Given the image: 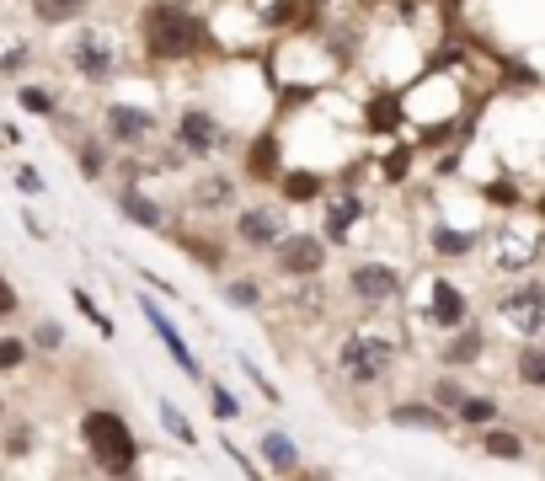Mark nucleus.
I'll use <instances>...</instances> for the list:
<instances>
[{
	"instance_id": "43",
	"label": "nucleus",
	"mask_w": 545,
	"mask_h": 481,
	"mask_svg": "<svg viewBox=\"0 0 545 481\" xmlns=\"http://www.w3.org/2000/svg\"><path fill=\"white\" fill-rule=\"evenodd\" d=\"M535 209H540V220H545V193H540V198H535Z\"/></svg>"
},
{
	"instance_id": "5",
	"label": "nucleus",
	"mask_w": 545,
	"mask_h": 481,
	"mask_svg": "<svg viewBox=\"0 0 545 481\" xmlns=\"http://www.w3.org/2000/svg\"><path fill=\"white\" fill-rule=\"evenodd\" d=\"M230 145V134H225V123L214 107L204 102H193V107H182V118H177V150L182 155H198V161H209V155H220Z\"/></svg>"
},
{
	"instance_id": "30",
	"label": "nucleus",
	"mask_w": 545,
	"mask_h": 481,
	"mask_svg": "<svg viewBox=\"0 0 545 481\" xmlns=\"http://www.w3.org/2000/svg\"><path fill=\"white\" fill-rule=\"evenodd\" d=\"M155 412H161V428L171 433V439H177V444H198V433H193V423H188V417H182L177 412V401H161V407H155Z\"/></svg>"
},
{
	"instance_id": "2",
	"label": "nucleus",
	"mask_w": 545,
	"mask_h": 481,
	"mask_svg": "<svg viewBox=\"0 0 545 481\" xmlns=\"http://www.w3.org/2000/svg\"><path fill=\"white\" fill-rule=\"evenodd\" d=\"M396 359H401V343L385 327H353L337 343V375L348 385H380L396 369Z\"/></svg>"
},
{
	"instance_id": "7",
	"label": "nucleus",
	"mask_w": 545,
	"mask_h": 481,
	"mask_svg": "<svg viewBox=\"0 0 545 481\" xmlns=\"http://www.w3.org/2000/svg\"><path fill=\"white\" fill-rule=\"evenodd\" d=\"M348 294H353L358 305H369V310L391 305L396 294H401V268H396V262H385V257H364V262H353V273H348Z\"/></svg>"
},
{
	"instance_id": "16",
	"label": "nucleus",
	"mask_w": 545,
	"mask_h": 481,
	"mask_svg": "<svg viewBox=\"0 0 545 481\" xmlns=\"http://www.w3.org/2000/svg\"><path fill=\"white\" fill-rule=\"evenodd\" d=\"M284 177V155H278V134H257L252 150H246V182H273Z\"/></svg>"
},
{
	"instance_id": "40",
	"label": "nucleus",
	"mask_w": 545,
	"mask_h": 481,
	"mask_svg": "<svg viewBox=\"0 0 545 481\" xmlns=\"http://www.w3.org/2000/svg\"><path fill=\"white\" fill-rule=\"evenodd\" d=\"M17 305H22V300H17V289H11V284H6V273H0V316H17Z\"/></svg>"
},
{
	"instance_id": "29",
	"label": "nucleus",
	"mask_w": 545,
	"mask_h": 481,
	"mask_svg": "<svg viewBox=\"0 0 545 481\" xmlns=\"http://www.w3.org/2000/svg\"><path fill=\"white\" fill-rule=\"evenodd\" d=\"M465 396H471V391H465L460 369H449V375H439V380H433V391H428V401H439L444 412H460V401H465Z\"/></svg>"
},
{
	"instance_id": "13",
	"label": "nucleus",
	"mask_w": 545,
	"mask_h": 481,
	"mask_svg": "<svg viewBox=\"0 0 545 481\" xmlns=\"http://www.w3.org/2000/svg\"><path fill=\"white\" fill-rule=\"evenodd\" d=\"M364 214H369V209H364V198H358V193H348V188L332 193V198H326V209H321V236L332 241V246H342Z\"/></svg>"
},
{
	"instance_id": "19",
	"label": "nucleus",
	"mask_w": 545,
	"mask_h": 481,
	"mask_svg": "<svg viewBox=\"0 0 545 481\" xmlns=\"http://www.w3.org/2000/svg\"><path fill=\"white\" fill-rule=\"evenodd\" d=\"M118 214H123L129 225H139V230H161V225H166V209L155 204L150 193H139V188H123V193H118Z\"/></svg>"
},
{
	"instance_id": "12",
	"label": "nucleus",
	"mask_w": 545,
	"mask_h": 481,
	"mask_svg": "<svg viewBox=\"0 0 545 481\" xmlns=\"http://www.w3.org/2000/svg\"><path fill=\"white\" fill-rule=\"evenodd\" d=\"M423 316L439 332H455V327L471 321V300H465V289L449 284V278H428V310H423Z\"/></svg>"
},
{
	"instance_id": "10",
	"label": "nucleus",
	"mask_w": 545,
	"mask_h": 481,
	"mask_svg": "<svg viewBox=\"0 0 545 481\" xmlns=\"http://www.w3.org/2000/svg\"><path fill=\"white\" fill-rule=\"evenodd\" d=\"M102 129H107L113 145H145V139L161 129V118H155L150 107H139V102H107Z\"/></svg>"
},
{
	"instance_id": "36",
	"label": "nucleus",
	"mask_w": 545,
	"mask_h": 481,
	"mask_svg": "<svg viewBox=\"0 0 545 481\" xmlns=\"http://www.w3.org/2000/svg\"><path fill=\"white\" fill-rule=\"evenodd\" d=\"M33 343H38L43 353L65 348V327H54V321H38V327H33Z\"/></svg>"
},
{
	"instance_id": "6",
	"label": "nucleus",
	"mask_w": 545,
	"mask_h": 481,
	"mask_svg": "<svg viewBox=\"0 0 545 481\" xmlns=\"http://www.w3.org/2000/svg\"><path fill=\"white\" fill-rule=\"evenodd\" d=\"M273 262L284 278H321L326 273V236L321 230H289L273 246Z\"/></svg>"
},
{
	"instance_id": "38",
	"label": "nucleus",
	"mask_w": 545,
	"mask_h": 481,
	"mask_svg": "<svg viewBox=\"0 0 545 481\" xmlns=\"http://www.w3.org/2000/svg\"><path fill=\"white\" fill-rule=\"evenodd\" d=\"M70 294H75V305H81V310H86L91 321H97V332H102V337H113V321H107V316H102L97 305H91V294H86V289H70Z\"/></svg>"
},
{
	"instance_id": "15",
	"label": "nucleus",
	"mask_w": 545,
	"mask_h": 481,
	"mask_svg": "<svg viewBox=\"0 0 545 481\" xmlns=\"http://www.w3.org/2000/svg\"><path fill=\"white\" fill-rule=\"evenodd\" d=\"M391 423L396 428H423V433H449L455 428V412H444L439 401H396Z\"/></svg>"
},
{
	"instance_id": "35",
	"label": "nucleus",
	"mask_w": 545,
	"mask_h": 481,
	"mask_svg": "<svg viewBox=\"0 0 545 481\" xmlns=\"http://www.w3.org/2000/svg\"><path fill=\"white\" fill-rule=\"evenodd\" d=\"M17 102H22L33 118H54V97H49L43 86H22V91H17Z\"/></svg>"
},
{
	"instance_id": "27",
	"label": "nucleus",
	"mask_w": 545,
	"mask_h": 481,
	"mask_svg": "<svg viewBox=\"0 0 545 481\" xmlns=\"http://www.w3.org/2000/svg\"><path fill=\"white\" fill-rule=\"evenodd\" d=\"M171 241H177V246H182V252H188L193 262H204L209 273H220V268H225V252H220V246H214L209 236L198 241V236H188V230H182V236H171Z\"/></svg>"
},
{
	"instance_id": "11",
	"label": "nucleus",
	"mask_w": 545,
	"mask_h": 481,
	"mask_svg": "<svg viewBox=\"0 0 545 481\" xmlns=\"http://www.w3.org/2000/svg\"><path fill=\"white\" fill-rule=\"evenodd\" d=\"M70 65L86 75V81H113L118 75V43L97 33V27H86L81 38H75V49H70Z\"/></svg>"
},
{
	"instance_id": "44",
	"label": "nucleus",
	"mask_w": 545,
	"mask_h": 481,
	"mask_svg": "<svg viewBox=\"0 0 545 481\" xmlns=\"http://www.w3.org/2000/svg\"><path fill=\"white\" fill-rule=\"evenodd\" d=\"M0 417H6V401H0Z\"/></svg>"
},
{
	"instance_id": "25",
	"label": "nucleus",
	"mask_w": 545,
	"mask_h": 481,
	"mask_svg": "<svg viewBox=\"0 0 545 481\" xmlns=\"http://www.w3.org/2000/svg\"><path fill=\"white\" fill-rule=\"evenodd\" d=\"M86 6H91V0H33V22H43V27H70V22L86 17Z\"/></svg>"
},
{
	"instance_id": "20",
	"label": "nucleus",
	"mask_w": 545,
	"mask_h": 481,
	"mask_svg": "<svg viewBox=\"0 0 545 481\" xmlns=\"http://www.w3.org/2000/svg\"><path fill=\"white\" fill-rule=\"evenodd\" d=\"M230 204H236V177L209 172V177H198V182H193V209L214 214V209H230Z\"/></svg>"
},
{
	"instance_id": "28",
	"label": "nucleus",
	"mask_w": 545,
	"mask_h": 481,
	"mask_svg": "<svg viewBox=\"0 0 545 481\" xmlns=\"http://www.w3.org/2000/svg\"><path fill=\"white\" fill-rule=\"evenodd\" d=\"M364 123H369V129H380V134H391V129L407 123V113H401L396 97H375V102H369V113H364Z\"/></svg>"
},
{
	"instance_id": "24",
	"label": "nucleus",
	"mask_w": 545,
	"mask_h": 481,
	"mask_svg": "<svg viewBox=\"0 0 545 481\" xmlns=\"http://www.w3.org/2000/svg\"><path fill=\"white\" fill-rule=\"evenodd\" d=\"M278 193H284V204H310V198L326 193V177H321V172H289V166H284V177H278Z\"/></svg>"
},
{
	"instance_id": "41",
	"label": "nucleus",
	"mask_w": 545,
	"mask_h": 481,
	"mask_svg": "<svg viewBox=\"0 0 545 481\" xmlns=\"http://www.w3.org/2000/svg\"><path fill=\"white\" fill-rule=\"evenodd\" d=\"M220 449H225V455H230V460H236V465H241V471H246V476H252V471H257V465H252V455H246V449H236V444H230V439H220Z\"/></svg>"
},
{
	"instance_id": "37",
	"label": "nucleus",
	"mask_w": 545,
	"mask_h": 481,
	"mask_svg": "<svg viewBox=\"0 0 545 481\" xmlns=\"http://www.w3.org/2000/svg\"><path fill=\"white\" fill-rule=\"evenodd\" d=\"M481 198H487V204L513 209V204H519V188H513V182H487V188H481Z\"/></svg>"
},
{
	"instance_id": "31",
	"label": "nucleus",
	"mask_w": 545,
	"mask_h": 481,
	"mask_svg": "<svg viewBox=\"0 0 545 481\" xmlns=\"http://www.w3.org/2000/svg\"><path fill=\"white\" fill-rule=\"evenodd\" d=\"M204 391H209V401H214V417H220V423H236V417L246 412V407H241V401L225 391L220 380H209V375H204Z\"/></svg>"
},
{
	"instance_id": "18",
	"label": "nucleus",
	"mask_w": 545,
	"mask_h": 481,
	"mask_svg": "<svg viewBox=\"0 0 545 481\" xmlns=\"http://www.w3.org/2000/svg\"><path fill=\"white\" fill-rule=\"evenodd\" d=\"M481 353H487V332H481L476 321H465V327H455V337H449L444 364H449V369H471Z\"/></svg>"
},
{
	"instance_id": "42",
	"label": "nucleus",
	"mask_w": 545,
	"mask_h": 481,
	"mask_svg": "<svg viewBox=\"0 0 545 481\" xmlns=\"http://www.w3.org/2000/svg\"><path fill=\"white\" fill-rule=\"evenodd\" d=\"M17 188H22V193H43V177L33 172V166H22V172H17Z\"/></svg>"
},
{
	"instance_id": "17",
	"label": "nucleus",
	"mask_w": 545,
	"mask_h": 481,
	"mask_svg": "<svg viewBox=\"0 0 545 481\" xmlns=\"http://www.w3.org/2000/svg\"><path fill=\"white\" fill-rule=\"evenodd\" d=\"M262 471H273V476H294V471H300V444H294L289 439V433H262Z\"/></svg>"
},
{
	"instance_id": "22",
	"label": "nucleus",
	"mask_w": 545,
	"mask_h": 481,
	"mask_svg": "<svg viewBox=\"0 0 545 481\" xmlns=\"http://www.w3.org/2000/svg\"><path fill=\"white\" fill-rule=\"evenodd\" d=\"M428 246H433L439 257H471L476 246H481V236H476V230H460V225H433Z\"/></svg>"
},
{
	"instance_id": "9",
	"label": "nucleus",
	"mask_w": 545,
	"mask_h": 481,
	"mask_svg": "<svg viewBox=\"0 0 545 481\" xmlns=\"http://www.w3.org/2000/svg\"><path fill=\"white\" fill-rule=\"evenodd\" d=\"M481 246H487L497 273H524V268H535L540 252H545V241L524 236V230H492V236H481Z\"/></svg>"
},
{
	"instance_id": "39",
	"label": "nucleus",
	"mask_w": 545,
	"mask_h": 481,
	"mask_svg": "<svg viewBox=\"0 0 545 481\" xmlns=\"http://www.w3.org/2000/svg\"><path fill=\"white\" fill-rule=\"evenodd\" d=\"M412 161H417V150H396L391 161H385V177H391V182H396V177H407V172H412Z\"/></svg>"
},
{
	"instance_id": "23",
	"label": "nucleus",
	"mask_w": 545,
	"mask_h": 481,
	"mask_svg": "<svg viewBox=\"0 0 545 481\" xmlns=\"http://www.w3.org/2000/svg\"><path fill=\"white\" fill-rule=\"evenodd\" d=\"M476 449L487 460H524V439L513 428H497V423H487V433L476 439Z\"/></svg>"
},
{
	"instance_id": "21",
	"label": "nucleus",
	"mask_w": 545,
	"mask_h": 481,
	"mask_svg": "<svg viewBox=\"0 0 545 481\" xmlns=\"http://www.w3.org/2000/svg\"><path fill=\"white\" fill-rule=\"evenodd\" d=\"M513 380L524 391H545V337H524L519 359H513Z\"/></svg>"
},
{
	"instance_id": "1",
	"label": "nucleus",
	"mask_w": 545,
	"mask_h": 481,
	"mask_svg": "<svg viewBox=\"0 0 545 481\" xmlns=\"http://www.w3.org/2000/svg\"><path fill=\"white\" fill-rule=\"evenodd\" d=\"M139 43H145V59H155V65H188L209 49V22L188 0H150L139 11Z\"/></svg>"
},
{
	"instance_id": "3",
	"label": "nucleus",
	"mask_w": 545,
	"mask_h": 481,
	"mask_svg": "<svg viewBox=\"0 0 545 481\" xmlns=\"http://www.w3.org/2000/svg\"><path fill=\"white\" fill-rule=\"evenodd\" d=\"M81 439H86L91 460H97L107 476H129L139 465V439H134V428L123 423L113 407H91L81 417Z\"/></svg>"
},
{
	"instance_id": "26",
	"label": "nucleus",
	"mask_w": 545,
	"mask_h": 481,
	"mask_svg": "<svg viewBox=\"0 0 545 481\" xmlns=\"http://www.w3.org/2000/svg\"><path fill=\"white\" fill-rule=\"evenodd\" d=\"M503 417V407H497V396H465L460 401V412H455V423L460 428H487Z\"/></svg>"
},
{
	"instance_id": "8",
	"label": "nucleus",
	"mask_w": 545,
	"mask_h": 481,
	"mask_svg": "<svg viewBox=\"0 0 545 481\" xmlns=\"http://www.w3.org/2000/svg\"><path fill=\"white\" fill-rule=\"evenodd\" d=\"M289 236V220L278 204H246L236 209V241L246 246V252H273L278 241Z\"/></svg>"
},
{
	"instance_id": "34",
	"label": "nucleus",
	"mask_w": 545,
	"mask_h": 481,
	"mask_svg": "<svg viewBox=\"0 0 545 481\" xmlns=\"http://www.w3.org/2000/svg\"><path fill=\"white\" fill-rule=\"evenodd\" d=\"M27 364V343L22 337H0V375H17Z\"/></svg>"
},
{
	"instance_id": "32",
	"label": "nucleus",
	"mask_w": 545,
	"mask_h": 481,
	"mask_svg": "<svg viewBox=\"0 0 545 481\" xmlns=\"http://www.w3.org/2000/svg\"><path fill=\"white\" fill-rule=\"evenodd\" d=\"M75 161H81V177L97 182V177L107 172V145H102V139H86V145L75 150Z\"/></svg>"
},
{
	"instance_id": "4",
	"label": "nucleus",
	"mask_w": 545,
	"mask_h": 481,
	"mask_svg": "<svg viewBox=\"0 0 545 481\" xmlns=\"http://www.w3.org/2000/svg\"><path fill=\"white\" fill-rule=\"evenodd\" d=\"M492 316L513 337H545V278H519V284L497 289Z\"/></svg>"
},
{
	"instance_id": "14",
	"label": "nucleus",
	"mask_w": 545,
	"mask_h": 481,
	"mask_svg": "<svg viewBox=\"0 0 545 481\" xmlns=\"http://www.w3.org/2000/svg\"><path fill=\"white\" fill-rule=\"evenodd\" d=\"M139 310H145L150 332H155V337H161V343H166V353H171V364H177V369H182V375H188L193 385H204V369H198V359H193V348L182 343V332L171 327V321L161 316V310H155V300H139Z\"/></svg>"
},
{
	"instance_id": "33",
	"label": "nucleus",
	"mask_w": 545,
	"mask_h": 481,
	"mask_svg": "<svg viewBox=\"0 0 545 481\" xmlns=\"http://www.w3.org/2000/svg\"><path fill=\"white\" fill-rule=\"evenodd\" d=\"M225 300L236 310H252V305H262V289L252 284V278H225Z\"/></svg>"
}]
</instances>
